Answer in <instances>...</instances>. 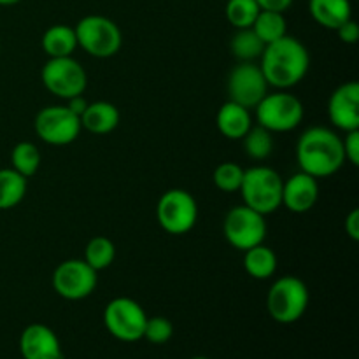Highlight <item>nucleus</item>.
Instances as JSON below:
<instances>
[{"label":"nucleus","instance_id":"1","mask_svg":"<svg viewBox=\"0 0 359 359\" xmlns=\"http://www.w3.org/2000/svg\"><path fill=\"white\" fill-rule=\"evenodd\" d=\"M259 60V69L266 83L277 90H290L300 84L311 69L309 49L291 35H284L279 41L266 44Z\"/></svg>","mask_w":359,"mask_h":359},{"label":"nucleus","instance_id":"2","mask_svg":"<svg viewBox=\"0 0 359 359\" xmlns=\"http://www.w3.org/2000/svg\"><path fill=\"white\" fill-rule=\"evenodd\" d=\"M297 163L316 179L335 175L346 163L342 137L326 126H312L297 142Z\"/></svg>","mask_w":359,"mask_h":359},{"label":"nucleus","instance_id":"3","mask_svg":"<svg viewBox=\"0 0 359 359\" xmlns=\"http://www.w3.org/2000/svg\"><path fill=\"white\" fill-rule=\"evenodd\" d=\"M283 177L273 168L259 165L244 170L238 191L244 205L266 216L283 205Z\"/></svg>","mask_w":359,"mask_h":359},{"label":"nucleus","instance_id":"4","mask_svg":"<svg viewBox=\"0 0 359 359\" xmlns=\"http://www.w3.org/2000/svg\"><path fill=\"white\" fill-rule=\"evenodd\" d=\"M309 300L311 294L307 284L294 276H284L270 286L266 294V309L276 323L293 325L304 318Z\"/></svg>","mask_w":359,"mask_h":359},{"label":"nucleus","instance_id":"5","mask_svg":"<svg viewBox=\"0 0 359 359\" xmlns=\"http://www.w3.org/2000/svg\"><path fill=\"white\" fill-rule=\"evenodd\" d=\"M255 111L258 125L272 133H284L298 128L305 114L300 98L291 95L287 90L266 93Z\"/></svg>","mask_w":359,"mask_h":359},{"label":"nucleus","instance_id":"6","mask_svg":"<svg viewBox=\"0 0 359 359\" xmlns=\"http://www.w3.org/2000/svg\"><path fill=\"white\" fill-rule=\"evenodd\" d=\"M77 46L93 58H111L118 55L123 44V35L118 25L100 14H90L74 27Z\"/></svg>","mask_w":359,"mask_h":359},{"label":"nucleus","instance_id":"7","mask_svg":"<svg viewBox=\"0 0 359 359\" xmlns=\"http://www.w3.org/2000/svg\"><path fill=\"white\" fill-rule=\"evenodd\" d=\"M158 224L170 235H184L195 228L198 205L186 189H168L160 196L156 205Z\"/></svg>","mask_w":359,"mask_h":359},{"label":"nucleus","instance_id":"8","mask_svg":"<svg viewBox=\"0 0 359 359\" xmlns=\"http://www.w3.org/2000/svg\"><path fill=\"white\" fill-rule=\"evenodd\" d=\"M41 79L46 90L62 100L83 95L88 84L86 70L72 56L49 58L42 67Z\"/></svg>","mask_w":359,"mask_h":359},{"label":"nucleus","instance_id":"9","mask_svg":"<svg viewBox=\"0 0 359 359\" xmlns=\"http://www.w3.org/2000/svg\"><path fill=\"white\" fill-rule=\"evenodd\" d=\"M147 316L139 302L128 297L114 298L104 311V325L114 339L121 342H137L144 337Z\"/></svg>","mask_w":359,"mask_h":359},{"label":"nucleus","instance_id":"10","mask_svg":"<svg viewBox=\"0 0 359 359\" xmlns=\"http://www.w3.org/2000/svg\"><path fill=\"white\" fill-rule=\"evenodd\" d=\"M34 128L42 142L49 146H69L79 137L83 126L79 116L69 111L67 105H48L37 112Z\"/></svg>","mask_w":359,"mask_h":359},{"label":"nucleus","instance_id":"11","mask_svg":"<svg viewBox=\"0 0 359 359\" xmlns=\"http://www.w3.org/2000/svg\"><path fill=\"white\" fill-rule=\"evenodd\" d=\"M223 231L228 244L244 252L255 245L263 244V241H265V216L248 205H237L224 217Z\"/></svg>","mask_w":359,"mask_h":359},{"label":"nucleus","instance_id":"12","mask_svg":"<svg viewBox=\"0 0 359 359\" xmlns=\"http://www.w3.org/2000/svg\"><path fill=\"white\" fill-rule=\"evenodd\" d=\"M269 83L256 62H238L228 74V100L245 109H255L269 93Z\"/></svg>","mask_w":359,"mask_h":359},{"label":"nucleus","instance_id":"13","mask_svg":"<svg viewBox=\"0 0 359 359\" xmlns=\"http://www.w3.org/2000/svg\"><path fill=\"white\" fill-rule=\"evenodd\" d=\"M97 273L84 259H65L53 272V287L65 300H84L97 290Z\"/></svg>","mask_w":359,"mask_h":359},{"label":"nucleus","instance_id":"14","mask_svg":"<svg viewBox=\"0 0 359 359\" xmlns=\"http://www.w3.org/2000/svg\"><path fill=\"white\" fill-rule=\"evenodd\" d=\"M328 118L342 132L359 130V84L349 81L337 88L328 100Z\"/></svg>","mask_w":359,"mask_h":359},{"label":"nucleus","instance_id":"15","mask_svg":"<svg viewBox=\"0 0 359 359\" xmlns=\"http://www.w3.org/2000/svg\"><path fill=\"white\" fill-rule=\"evenodd\" d=\"M20 353L23 359H63L60 339L49 326L34 323L20 337Z\"/></svg>","mask_w":359,"mask_h":359},{"label":"nucleus","instance_id":"16","mask_svg":"<svg viewBox=\"0 0 359 359\" xmlns=\"http://www.w3.org/2000/svg\"><path fill=\"white\" fill-rule=\"evenodd\" d=\"M319 200L318 179L305 172H297L283 182V205L294 214H305L314 209Z\"/></svg>","mask_w":359,"mask_h":359},{"label":"nucleus","instance_id":"17","mask_svg":"<svg viewBox=\"0 0 359 359\" xmlns=\"http://www.w3.org/2000/svg\"><path fill=\"white\" fill-rule=\"evenodd\" d=\"M217 130L230 140H241L252 126V118L249 109L228 100L221 105L216 116Z\"/></svg>","mask_w":359,"mask_h":359},{"label":"nucleus","instance_id":"18","mask_svg":"<svg viewBox=\"0 0 359 359\" xmlns=\"http://www.w3.org/2000/svg\"><path fill=\"white\" fill-rule=\"evenodd\" d=\"M81 126L95 135H105L119 125V111L114 104L105 100L88 104L86 111L81 114Z\"/></svg>","mask_w":359,"mask_h":359},{"label":"nucleus","instance_id":"19","mask_svg":"<svg viewBox=\"0 0 359 359\" xmlns=\"http://www.w3.org/2000/svg\"><path fill=\"white\" fill-rule=\"evenodd\" d=\"M309 13L323 28L337 30L353 18V7L349 0H309Z\"/></svg>","mask_w":359,"mask_h":359},{"label":"nucleus","instance_id":"20","mask_svg":"<svg viewBox=\"0 0 359 359\" xmlns=\"http://www.w3.org/2000/svg\"><path fill=\"white\" fill-rule=\"evenodd\" d=\"M42 49L49 58L72 56L77 49L76 30L67 25H53L42 35Z\"/></svg>","mask_w":359,"mask_h":359},{"label":"nucleus","instance_id":"21","mask_svg":"<svg viewBox=\"0 0 359 359\" xmlns=\"http://www.w3.org/2000/svg\"><path fill=\"white\" fill-rule=\"evenodd\" d=\"M244 269L252 279L266 280L276 273L277 256L266 245L258 244L244 251Z\"/></svg>","mask_w":359,"mask_h":359},{"label":"nucleus","instance_id":"22","mask_svg":"<svg viewBox=\"0 0 359 359\" xmlns=\"http://www.w3.org/2000/svg\"><path fill=\"white\" fill-rule=\"evenodd\" d=\"M27 195V177L14 168H0V210L14 209Z\"/></svg>","mask_w":359,"mask_h":359},{"label":"nucleus","instance_id":"23","mask_svg":"<svg viewBox=\"0 0 359 359\" xmlns=\"http://www.w3.org/2000/svg\"><path fill=\"white\" fill-rule=\"evenodd\" d=\"M230 51L238 62H256L265 51V42L255 34L252 28H241L231 37Z\"/></svg>","mask_w":359,"mask_h":359},{"label":"nucleus","instance_id":"24","mask_svg":"<svg viewBox=\"0 0 359 359\" xmlns=\"http://www.w3.org/2000/svg\"><path fill=\"white\" fill-rule=\"evenodd\" d=\"M251 28L265 42V46L287 35V23L284 13H273V11H259Z\"/></svg>","mask_w":359,"mask_h":359},{"label":"nucleus","instance_id":"25","mask_svg":"<svg viewBox=\"0 0 359 359\" xmlns=\"http://www.w3.org/2000/svg\"><path fill=\"white\" fill-rule=\"evenodd\" d=\"M242 147L244 153L255 161H265L273 151V137L263 126H251L249 132L242 137Z\"/></svg>","mask_w":359,"mask_h":359},{"label":"nucleus","instance_id":"26","mask_svg":"<svg viewBox=\"0 0 359 359\" xmlns=\"http://www.w3.org/2000/svg\"><path fill=\"white\" fill-rule=\"evenodd\" d=\"M116 258V248L107 237H93L86 244L84 249V262L95 270V272H100V270L109 269L112 265Z\"/></svg>","mask_w":359,"mask_h":359},{"label":"nucleus","instance_id":"27","mask_svg":"<svg viewBox=\"0 0 359 359\" xmlns=\"http://www.w3.org/2000/svg\"><path fill=\"white\" fill-rule=\"evenodd\" d=\"M11 165L23 177H32L41 167V153L34 142H18L11 153Z\"/></svg>","mask_w":359,"mask_h":359},{"label":"nucleus","instance_id":"28","mask_svg":"<svg viewBox=\"0 0 359 359\" xmlns=\"http://www.w3.org/2000/svg\"><path fill=\"white\" fill-rule=\"evenodd\" d=\"M259 6L256 0H226V14L228 23L233 28H251L255 23L256 16L259 14Z\"/></svg>","mask_w":359,"mask_h":359},{"label":"nucleus","instance_id":"29","mask_svg":"<svg viewBox=\"0 0 359 359\" xmlns=\"http://www.w3.org/2000/svg\"><path fill=\"white\" fill-rule=\"evenodd\" d=\"M242 177H244V168L233 161H224V163L217 165L214 170L212 181L217 189L224 193H235L241 189Z\"/></svg>","mask_w":359,"mask_h":359},{"label":"nucleus","instance_id":"30","mask_svg":"<svg viewBox=\"0 0 359 359\" xmlns=\"http://www.w3.org/2000/svg\"><path fill=\"white\" fill-rule=\"evenodd\" d=\"M172 335H174V325L167 318H161V316L147 318L142 339L154 344V346H161V344H167L172 339Z\"/></svg>","mask_w":359,"mask_h":359},{"label":"nucleus","instance_id":"31","mask_svg":"<svg viewBox=\"0 0 359 359\" xmlns=\"http://www.w3.org/2000/svg\"><path fill=\"white\" fill-rule=\"evenodd\" d=\"M344 153H346V161H349L353 167L359 165V130L346 132V139H342Z\"/></svg>","mask_w":359,"mask_h":359},{"label":"nucleus","instance_id":"32","mask_svg":"<svg viewBox=\"0 0 359 359\" xmlns=\"http://www.w3.org/2000/svg\"><path fill=\"white\" fill-rule=\"evenodd\" d=\"M335 32L344 44H356L358 39H359V27L353 18H351V20H347L344 25H340Z\"/></svg>","mask_w":359,"mask_h":359},{"label":"nucleus","instance_id":"33","mask_svg":"<svg viewBox=\"0 0 359 359\" xmlns=\"http://www.w3.org/2000/svg\"><path fill=\"white\" fill-rule=\"evenodd\" d=\"M262 11H273V13H286L291 6L293 0H256Z\"/></svg>","mask_w":359,"mask_h":359},{"label":"nucleus","instance_id":"34","mask_svg":"<svg viewBox=\"0 0 359 359\" xmlns=\"http://www.w3.org/2000/svg\"><path fill=\"white\" fill-rule=\"evenodd\" d=\"M346 231L353 241H359V209H353L346 217Z\"/></svg>","mask_w":359,"mask_h":359},{"label":"nucleus","instance_id":"35","mask_svg":"<svg viewBox=\"0 0 359 359\" xmlns=\"http://www.w3.org/2000/svg\"><path fill=\"white\" fill-rule=\"evenodd\" d=\"M67 102V107H69V111H72L74 114L76 116H79L81 118V114H83L84 111H86V107H88V102H86V98L83 97V95H77V97H72V98H69V100H65Z\"/></svg>","mask_w":359,"mask_h":359},{"label":"nucleus","instance_id":"36","mask_svg":"<svg viewBox=\"0 0 359 359\" xmlns=\"http://www.w3.org/2000/svg\"><path fill=\"white\" fill-rule=\"evenodd\" d=\"M18 2H21V0H0V6H14Z\"/></svg>","mask_w":359,"mask_h":359},{"label":"nucleus","instance_id":"37","mask_svg":"<svg viewBox=\"0 0 359 359\" xmlns=\"http://www.w3.org/2000/svg\"><path fill=\"white\" fill-rule=\"evenodd\" d=\"M191 359H209V358H205V356H195V358H191Z\"/></svg>","mask_w":359,"mask_h":359}]
</instances>
